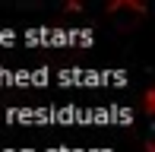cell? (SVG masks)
Masks as SVG:
<instances>
[{
    "label": "cell",
    "instance_id": "cell-1",
    "mask_svg": "<svg viewBox=\"0 0 155 152\" xmlns=\"http://www.w3.org/2000/svg\"><path fill=\"white\" fill-rule=\"evenodd\" d=\"M155 111V92L149 89V92H146V114H152Z\"/></svg>",
    "mask_w": 155,
    "mask_h": 152
}]
</instances>
